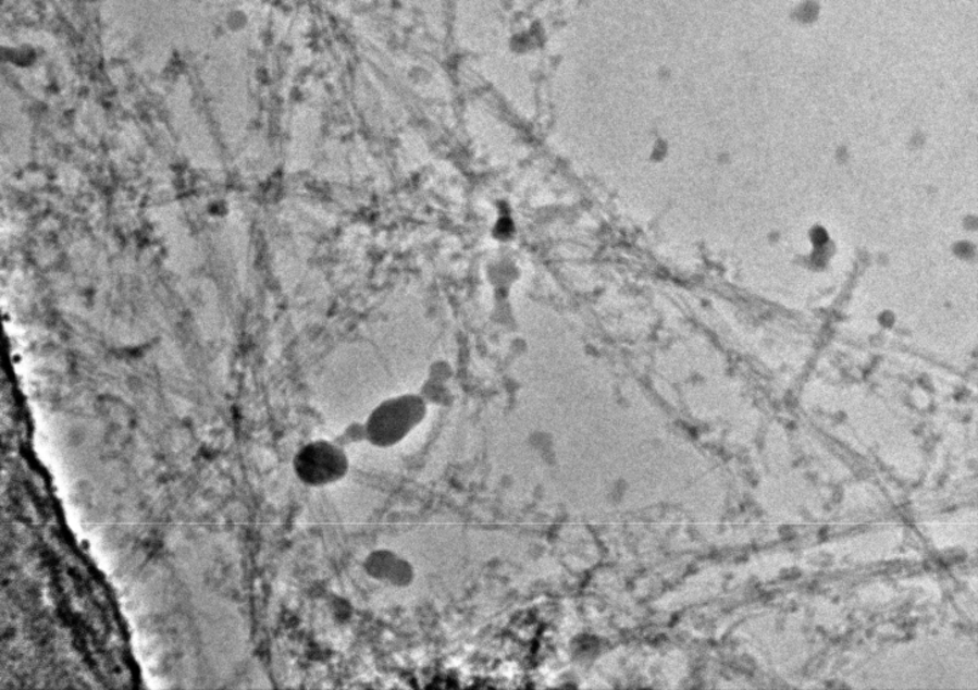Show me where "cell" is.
Segmentation results:
<instances>
[{"instance_id": "2", "label": "cell", "mask_w": 978, "mask_h": 690, "mask_svg": "<svg viewBox=\"0 0 978 690\" xmlns=\"http://www.w3.org/2000/svg\"><path fill=\"white\" fill-rule=\"evenodd\" d=\"M421 406L409 401H399L376 412L372 420L371 432L376 440L393 441L406 433L411 423L420 416Z\"/></svg>"}, {"instance_id": "1", "label": "cell", "mask_w": 978, "mask_h": 690, "mask_svg": "<svg viewBox=\"0 0 978 690\" xmlns=\"http://www.w3.org/2000/svg\"><path fill=\"white\" fill-rule=\"evenodd\" d=\"M344 464L346 463L336 448L325 443H314L298 452L294 459V471L302 482L319 485L342 475Z\"/></svg>"}]
</instances>
